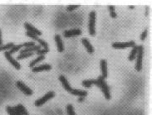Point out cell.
<instances>
[{"instance_id": "1", "label": "cell", "mask_w": 152, "mask_h": 115, "mask_svg": "<svg viewBox=\"0 0 152 115\" xmlns=\"http://www.w3.org/2000/svg\"><path fill=\"white\" fill-rule=\"evenodd\" d=\"M97 81H98V87L100 88L101 89V91L103 93L104 96L106 98V99H111V92H110V89H109V86L107 85V84L105 81L104 78L102 76H99L98 78L97 79Z\"/></svg>"}, {"instance_id": "2", "label": "cell", "mask_w": 152, "mask_h": 115, "mask_svg": "<svg viewBox=\"0 0 152 115\" xmlns=\"http://www.w3.org/2000/svg\"><path fill=\"white\" fill-rule=\"evenodd\" d=\"M144 55V47L142 45L138 46V51L136 54V70L137 71H141L142 68V58Z\"/></svg>"}, {"instance_id": "3", "label": "cell", "mask_w": 152, "mask_h": 115, "mask_svg": "<svg viewBox=\"0 0 152 115\" xmlns=\"http://www.w3.org/2000/svg\"><path fill=\"white\" fill-rule=\"evenodd\" d=\"M95 23H96V12L92 11L89 14V34L91 36H95L96 29H95Z\"/></svg>"}, {"instance_id": "4", "label": "cell", "mask_w": 152, "mask_h": 115, "mask_svg": "<svg viewBox=\"0 0 152 115\" xmlns=\"http://www.w3.org/2000/svg\"><path fill=\"white\" fill-rule=\"evenodd\" d=\"M54 95H55V93L53 92V91H49V92H47L44 96H42V98L38 99H37V100L35 101V105L38 106V107H39V106H42L44 103H46V102L48 101L49 99H52V98L54 97Z\"/></svg>"}, {"instance_id": "5", "label": "cell", "mask_w": 152, "mask_h": 115, "mask_svg": "<svg viewBox=\"0 0 152 115\" xmlns=\"http://www.w3.org/2000/svg\"><path fill=\"white\" fill-rule=\"evenodd\" d=\"M136 46V43L134 41H130L126 42H114L112 43V47L115 49H124L127 47H133Z\"/></svg>"}, {"instance_id": "6", "label": "cell", "mask_w": 152, "mask_h": 115, "mask_svg": "<svg viewBox=\"0 0 152 115\" xmlns=\"http://www.w3.org/2000/svg\"><path fill=\"white\" fill-rule=\"evenodd\" d=\"M16 85H17V87L19 88L22 92L24 93V94H27V95H32V93H33L30 88H28L26 84H23V82H21V81H17V82H16Z\"/></svg>"}, {"instance_id": "7", "label": "cell", "mask_w": 152, "mask_h": 115, "mask_svg": "<svg viewBox=\"0 0 152 115\" xmlns=\"http://www.w3.org/2000/svg\"><path fill=\"white\" fill-rule=\"evenodd\" d=\"M4 55H5V57L7 58V60H9L10 63L13 65H14L16 69L20 70V68H21V65H20V64L19 63V61L16 60V59H14V57L12 56V55L10 54L9 51H5Z\"/></svg>"}, {"instance_id": "8", "label": "cell", "mask_w": 152, "mask_h": 115, "mask_svg": "<svg viewBox=\"0 0 152 115\" xmlns=\"http://www.w3.org/2000/svg\"><path fill=\"white\" fill-rule=\"evenodd\" d=\"M82 34V31L80 29H72V30H67L63 32V36L65 37H71L74 36H79Z\"/></svg>"}, {"instance_id": "9", "label": "cell", "mask_w": 152, "mask_h": 115, "mask_svg": "<svg viewBox=\"0 0 152 115\" xmlns=\"http://www.w3.org/2000/svg\"><path fill=\"white\" fill-rule=\"evenodd\" d=\"M54 39H55L56 44H57V51H59V52H62V51H64V45H63L62 40V38H61V36L60 35H58V34H57V35H55Z\"/></svg>"}, {"instance_id": "10", "label": "cell", "mask_w": 152, "mask_h": 115, "mask_svg": "<svg viewBox=\"0 0 152 115\" xmlns=\"http://www.w3.org/2000/svg\"><path fill=\"white\" fill-rule=\"evenodd\" d=\"M24 28L27 29L28 32H31V33H33V34H35V35H37V36H40V35H42L41 31H39L38 29L34 28V27H33L32 25H31L30 23H24Z\"/></svg>"}, {"instance_id": "11", "label": "cell", "mask_w": 152, "mask_h": 115, "mask_svg": "<svg viewBox=\"0 0 152 115\" xmlns=\"http://www.w3.org/2000/svg\"><path fill=\"white\" fill-rule=\"evenodd\" d=\"M59 80H60V81L62 84V86H63V88H64L66 90H67L69 92H71L72 90V88L71 87L69 82L67 81V80L66 79L64 75H60L59 76Z\"/></svg>"}, {"instance_id": "12", "label": "cell", "mask_w": 152, "mask_h": 115, "mask_svg": "<svg viewBox=\"0 0 152 115\" xmlns=\"http://www.w3.org/2000/svg\"><path fill=\"white\" fill-rule=\"evenodd\" d=\"M52 69V66L48 64H44L38 65V66H35L32 68V72H39L42 70H49Z\"/></svg>"}, {"instance_id": "13", "label": "cell", "mask_w": 152, "mask_h": 115, "mask_svg": "<svg viewBox=\"0 0 152 115\" xmlns=\"http://www.w3.org/2000/svg\"><path fill=\"white\" fill-rule=\"evenodd\" d=\"M101 76L105 79L107 77V64H106V60L102 59L101 60Z\"/></svg>"}, {"instance_id": "14", "label": "cell", "mask_w": 152, "mask_h": 115, "mask_svg": "<svg viewBox=\"0 0 152 115\" xmlns=\"http://www.w3.org/2000/svg\"><path fill=\"white\" fill-rule=\"evenodd\" d=\"M82 44L84 45V46L87 48V50L88 52H89L90 54H92L93 51H94V49H93V46H92L91 42L88 41V39H87V38H82Z\"/></svg>"}, {"instance_id": "15", "label": "cell", "mask_w": 152, "mask_h": 115, "mask_svg": "<svg viewBox=\"0 0 152 115\" xmlns=\"http://www.w3.org/2000/svg\"><path fill=\"white\" fill-rule=\"evenodd\" d=\"M38 50H41V46L40 45H35V46H31V47H28V48H24L23 50L20 51L21 54L23 53H28V52H33V51H37Z\"/></svg>"}, {"instance_id": "16", "label": "cell", "mask_w": 152, "mask_h": 115, "mask_svg": "<svg viewBox=\"0 0 152 115\" xmlns=\"http://www.w3.org/2000/svg\"><path fill=\"white\" fill-rule=\"evenodd\" d=\"M95 84L98 86V81L97 80H83L82 85L86 88H90L92 85Z\"/></svg>"}, {"instance_id": "17", "label": "cell", "mask_w": 152, "mask_h": 115, "mask_svg": "<svg viewBox=\"0 0 152 115\" xmlns=\"http://www.w3.org/2000/svg\"><path fill=\"white\" fill-rule=\"evenodd\" d=\"M70 93L72 94L73 95H77V96L80 97H85L87 95V91L82 90V89H72V90Z\"/></svg>"}, {"instance_id": "18", "label": "cell", "mask_w": 152, "mask_h": 115, "mask_svg": "<svg viewBox=\"0 0 152 115\" xmlns=\"http://www.w3.org/2000/svg\"><path fill=\"white\" fill-rule=\"evenodd\" d=\"M137 51H138V46H134L132 47V50L130 51L129 57H128V60H133L134 59H136V54H137Z\"/></svg>"}, {"instance_id": "19", "label": "cell", "mask_w": 152, "mask_h": 115, "mask_svg": "<svg viewBox=\"0 0 152 115\" xmlns=\"http://www.w3.org/2000/svg\"><path fill=\"white\" fill-rule=\"evenodd\" d=\"M44 59V55H39V56H37V58H36L35 60H33L32 62H30V64H29V67L31 68H33V67H35V65H37V63H38L39 61H41Z\"/></svg>"}, {"instance_id": "20", "label": "cell", "mask_w": 152, "mask_h": 115, "mask_svg": "<svg viewBox=\"0 0 152 115\" xmlns=\"http://www.w3.org/2000/svg\"><path fill=\"white\" fill-rule=\"evenodd\" d=\"M16 107H17V109L19 110V112L22 114V115H29L28 114V112L27 111V109L24 108V106L23 105H22V104H18Z\"/></svg>"}, {"instance_id": "21", "label": "cell", "mask_w": 152, "mask_h": 115, "mask_svg": "<svg viewBox=\"0 0 152 115\" xmlns=\"http://www.w3.org/2000/svg\"><path fill=\"white\" fill-rule=\"evenodd\" d=\"M22 47H23V44H19V45H17V46H15V45H14V46H13V47H12L11 49H10V51H9V52L10 54L12 55L13 53L16 52V51H18L19 50H20V49H21Z\"/></svg>"}, {"instance_id": "22", "label": "cell", "mask_w": 152, "mask_h": 115, "mask_svg": "<svg viewBox=\"0 0 152 115\" xmlns=\"http://www.w3.org/2000/svg\"><path fill=\"white\" fill-rule=\"evenodd\" d=\"M36 41H37V42H39L40 46H43V49H48V44H47V42H45L44 40L40 39L39 37H37V39L36 40Z\"/></svg>"}, {"instance_id": "23", "label": "cell", "mask_w": 152, "mask_h": 115, "mask_svg": "<svg viewBox=\"0 0 152 115\" xmlns=\"http://www.w3.org/2000/svg\"><path fill=\"white\" fill-rule=\"evenodd\" d=\"M34 53L33 52H28V53H23V54H20L18 56V60H21V59H24V58H28L29 56H32Z\"/></svg>"}, {"instance_id": "24", "label": "cell", "mask_w": 152, "mask_h": 115, "mask_svg": "<svg viewBox=\"0 0 152 115\" xmlns=\"http://www.w3.org/2000/svg\"><path fill=\"white\" fill-rule=\"evenodd\" d=\"M14 46V44L13 42H10V43H8L7 45H4V46H0V51H4V50H9V49H11L13 46Z\"/></svg>"}, {"instance_id": "25", "label": "cell", "mask_w": 152, "mask_h": 115, "mask_svg": "<svg viewBox=\"0 0 152 115\" xmlns=\"http://www.w3.org/2000/svg\"><path fill=\"white\" fill-rule=\"evenodd\" d=\"M108 9L110 10V15H111V18H116V13H115V7L114 6H108Z\"/></svg>"}, {"instance_id": "26", "label": "cell", "mask_w": 152, "mask_h": 115, "mask_svg": "<svg viewBox=\"0 0 152 115\" xmlns=\"http://www.w3.org/2000/svg\"><path fill=\"white\" fill-rule=\"evenodd\" d=\"M67 114L68 115H76L75 112H74L73 106L72 104H68L67 107Z\"/></svg>"}, {"instance_id": "27", "label": "cell", "mask_w": 152, "mask_h": 115, "mask_svg": "<svg viewBox=\"0 0 152 115\" xmlns=\"http://www.w3.org/2000/svg\"><path fill=\"white\" fill-rule=\"evenodd\" d=\"M7 112L9 113V115H17L16 112L14 110V107H11V106H8L7 107Z\"/></svg>"}, {"instance_id": "28", "label": "cell", "mask_w": 152, "mask_h": 115, "mask_svg": "<svg viewBox=\"0 0 152 115\" xmlns=\"http://www.w3.org/2000/svg\"><path fill=\"white\" fill-rule=\"evenodd\" d=\"M48 49H42V50H38L37 51H36V54H37L38 56L39 55H44L45 54H47L48 52Z\"/></svg>"}, {"instance_id": "29", "label": "cell", "mask_w": 152, "mask_h": 115, "mask_svg": "<svg viewBox=\"0 0 152 115\" xmlns=\"http://www.w3.org/2000/svg\"><path fill=\"white\" fill-rule=\"evenodd\" d=\"M23 47L25 48H28V47H31V46H35V42H25V43H23Z\"/></svg>"}, {"instance_id": "30", "label": "cell", "mask_w": 152, "mask_h": 115, "mask_svg": "<svg viewBox=\"0 0 152 115\" xmlns=\"http://www.w3.org/2000/svg\"><path fill=\"white\" fill-rule=\"evenodd\" d=\"M147 33H148L147 29H145V30L143 31V32L141 33V41H144V40L146 38V37H147Z\"/></svg>"}, {"instance_id": "31", "label": "cell", "mask_w": 152, "mask_h": 115, "mask_svg": "<svg viewBox=\"0 0 152 115\" xmlns=\"http://www.w3.org/2000/svg\"><path fill=\"white\" fill-rule=\"evenodd\" d=\"M26 35H27L28 37H31V38H32V39H34V40H37V37H38L37 35H35V34H33V33H31V32H26Z\"/></svg>"}, {"instance_id": "32", "label": "cell", "mask_w": 152, "mask_h": 115, "mask_svg": "<svg viewBox=\"0 0 152 115\" xmlns=\"http://www.w3.org/2000/svg\"><path fill=\"white\" fill-rule=\"evenodd\" d=\"M79 6L78 5H70V6H67V11H72V10L76 9H77Z\"/></svg>"}, {"instance_id": "33", "label": "cell", "mask_w": 152, "mask_h": 115, "mask_svg": "<svg viewBox=\"0 0 152 115\" xmlns=\"http://www.w3.org/2000/svg\"><path fill=\"white\" fill-rule=\"evenodd\" d=\"M14 110H15V112H16V114H17V115H22V114L19 112V110L17 109V107H14Z\"/></svg>"}, {"instance_id": "34", "label": "cell", "mask_w": 152, "mask_h": 115, "mask_svg": "<svg viewBox=\"0 0 152 115\" xmlns=\"http://www.w3.org/2000/svg\"><path fill=\"white\" fill-rule=\"evenodd\" d=\"M0 46H3V39H2V32L0 29Z\"/></svg>"}, {"instance_id": "35", "label": "cell", "mask_w": 152, "mask_h": 115, "mask_svg": "<svg viewBox=\"0 0 152 115\" xmlns=\"http://www.w3.org/2000/svg\"><path fill=\"white\" fill-rule=\"evenodd\" d=\"M148 13H149V7H146V16H148Z\"/></svg>"}, {"instance_id": "36", "label": "cell", "mask_w": 152, "mask_h": 115, "mask_svg": "<svg viewBox=\"0 0 152 115\" xmlns=\"http://www.w3.org/2000/svg\"><path fill=\"white\" fill-rule=\"evenodd\" d=\"M84 99V97H80V99H79V101L82 102Z\"/></svg>"}, {"instance_id": "37", "label": "cell", "mask_w": 152, "mask_h": 115, "mask_svg": "<svg viewBox=\"0 0 152 115\" xmlns=\"http://www.w3.org/2000/svg\"><path fill=\"white\" fill-rule=\"evenodd\" d=\"M134 8H135L134 6H129V9H133Z\"/></svg>"}]
</instances>
